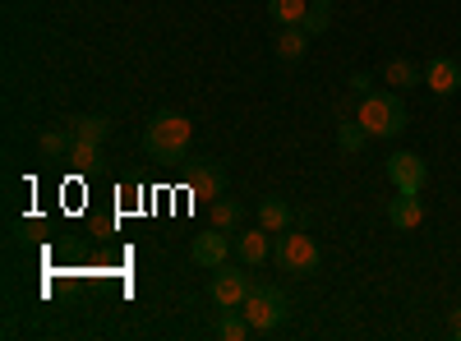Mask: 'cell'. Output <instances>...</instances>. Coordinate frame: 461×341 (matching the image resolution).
I'll use <instances>...</instances> for the list:
<instances>
[{
  "mask_svg": "<svg viewBox=\"0 0 461 341\" xmlns=\"http://www.w3.org/2000/svg\"><path fill=\"white\" fill-rule=\"evenodd\" d=\"M189 139H194V125H189L185 116H176V111H158V116L143 125V153L158 166H176L189 153Z\"/></svg>",
  "mask_w": 461,
  "mask_h": 341,
  "instance_id": "1",
  "label": "cell"
},
{
  "mask_svg": "<svg viewBox=\"0 0 461 341\" xmlns=\"http://www.w3.org/2000/svg\"><path fill=\"white\" fill-rule=\"evenodd\" d=\"M356 121L365 125L369 139H397L406 130V102H402L397 88H374V93L360 97V116Z\"/></svg>",
  "mask_w": 461,
  "mask_h": 341,
  "instance_id": "2",
  "label": "cell"
},
{
  "mask_svg": "<svg viewBox=\"0 0 461 341\" xmlns=\"http://www.w3.org/2000/svg\"><path fill=\"white\" fill-rule=\"evenodd\" d=\"M273 258H277V268L291 273V277H314L323 268V254H319L314 236H304V231H282L277 245H273Z\"/></svg>",
  "mask_w": 461,
  "mask_h": 341,
  "instance_id": "3",
  "label": "cell"
},
{
  "mask_svg": "<svg viewBox=\"0 0 461 341\" xmlns=\"http://www.w3.org/2000/svg\"><path fill=\"white\" fill-rule=\"evenodd\" d=\"M240 310H245V319H249V328H254L258 337L277 332V328L286 323V314H291L286 295H282L277 286H254V291H249V300H245Z\"/></svg>",
  "mask_w": 461,
  "mask_h": 341,
  "instance_id": "4",
  "label": "cell"
},
{
  "mask_svg": "<svg viewBox=\"0 0 461 341\" xmlns=\"http://www.w3.org/2000/svg\"><path fill=\"white\" fill-rule=\"evenodd\" d=\"M249 291H254V282H249V273L245 268H212V282H208V295H212V305L217 310H240L245 300H249Z\"/></svg>",
  "mask_w": 461,
  "mask_h": 341,
  "instance_id": "5",
  "label": "cell"
},
{
  "mask_svg": "<svg viewBox=\"0 0 461 341\" xmlns=\"http://www.w3.org/2000/svg\"><path fill=\"white\" fill-rule=\"evenodd\" d=\"M388 180L402 189V194H420L425 180H429V166H425L420 153H393L388 157Z\"/></svg>",
  "mask_w": 461,
  "mask_h": 341,
  "instance_id": "6",
  "label": "cell"
},
{
  "mask_svg": "<svg viewBox=\"0 0 461 341\" xmlns=\"http://www.w3.org/2000/svg\"><path fill=\"white\" fill-rule=\"evenodd\" d=\"M189 194H194V199H203V203L221 199V194H226V171H221L212 157L194 162V166H189Z\"/></svg>",
  "mask_w": 461,
  "mask_h": 341,
  "instance_id": "7",
  "label": "cell"
},
{
  "mask_svg": "<svg viewBox=\"0 0 461 341\" xmlns=\"http://www.w3.org/2000/svg\"><path fill=\"white\" fill-rule=\"evenodd\" d=\"M230 249H236V245H230L226 240V231H217V226H212V231H203V236H194V245H189V258H194L199 263V268H221V263H226V254Z\"/></svg>",
  "mask_w": 461,
  "mask_h": 341,
  "instance_id": "8",
  "label": "cell"
},
{
  "mask_svg": "<svg viewBox=\"0 0 461 341\" xmlns=\"http://www.w3.org/2000/svg\"><path fill=\"white\" fill-rule=\"evenodd\" d=\"M425 88L438 93V97H452V93L461 88V65H456L452 56H434V60L425 65Z\"/></svg>",
  "mask_w": 461,
  "mask_h": 341,
  "instance_id": "9",
  "label": "cell"
},
{
  "mask_svg": "<svg viewBox=\"0 0 461 341\" xmlns=\"http://www.w3.org/2000/svg\"><path fill=\"white\" fill-rule=\"evenodd\" d=\"M230 245H236V254H240L245 268H258V263H263L267 254H273V231H263V226H254V231H240Z\"/></svg>",
  "mask_w": 461,
  "mask_h": 341,
  "instance_id": "10",
  "label": "cell"
},
{
  "mask_svg": "<svg viewBox=\"0 0 461 341\" xmlns=\"http://www.w3.org/2000/svg\"><path fill=\"white\" fill-rule=\"evenodd\" d=\"M388 221L397 226V231H415V226L425 221V199H420V194H402V189H397V199L388 203Z\"/></svg>",
  "mask_w": 461,
  "mask_h": 341,
  "instance_id": "11",
  "label": "cell"
},
{
  "mask_svg": "<svg viewBox=\"0 0 461 341\" xmlns=\"http://www.w3.org/2000/svg\"><path fill=\"white\" fill-rule=\"evenodd\" d=\"M295 221V212H291V203L286 199H277V194H267L263 203H258V226L263 231H273V236H282L286 226Z\"/></svg>",
  "mask_w": 461,
  "mask_h": 341,
  "instance_id": "12",
  "label": "cell"
},
{
  "mask_svg": "<svg viewBox=\"0 0 461 341\" xmlns=\"http://www.w3.org/2000/svg\"><path fill=\"white\" fill-rule=\"evenodd\" d=\"M420 79H425V69H420L415 60H406V56H397V60H388V65H383V84H388V88H397V93L415 88Z\"/></svg>",
  "mask_w": 461,
  "mask_h": 341,
  "instance_id": "13",
  "label": "cell"
},
{
  "mask_svg": "<svg viewBox=\"0 0 461 341\" xmlns=\"http://www.w3.org/2000/svg\"><path fill=\"white\" fill-rule=\"evenodd\" d=\"M208 221L217 226V231L236 236V231H240V221H245V208H240L236 199H226V194H221V199H212V203H208Z\"/></svg>",
  "mask_w": 461,
  "mask_h": 341,
  "instance_id": "14",
  "label": "cell"
},
{
  "mask_svg": "<svg viewBox=\"0 0 461 341\" xmlns=\"http://www.w3.org/2000/svg\"><path fill=\"white\" fill-rule=\"evenodd\" d=\"M304 51H310V32H304L300 23H291V28H282V32H277V56H282L286 65H295Z\"/></svg>",
  "mask_w": 461,
  "mask_h": 341,
  "instance_id": "15",
  "label": "cell"
},
{
  "mask_svg": "<svg viewBox=\"0 0 461 341\" xmlns=\"http://www.w3.org/2000/svg\"><path fill=\"white\" fill-rule=\"evenodd\" d=\"M65 130H69L74 139H93V143H106V139H111V121H106V116H69Z\"/></svg>",
  "mask_w": 461,
  "mask_h": 341,
  "instance_id": "16",
  "label": "cell"
},
{
  "mask_svg": "<svg viewBox=\"0 0 461 341\" xmlns=\"http://www.w3.org/2000/svg\"><path fill=\"white\" fill-rule=\"evenodd\" d=\"M304 10H310V0H267V14H273L277 28L304 23Z\"/></svg>",
  "mask_w": 461,
  "mask_h": 341,
  "instance_id": "17",
  "label": "cell"
},
{
  "mask_svg": "<svg viewBox=\"0 0 461 341\" xmlns=\"http://www.w3.org/2000/svg\"><path fill=\"white\" fill-rule=\"evenodd\" d=\"M254 328H249V319H245V310H221V319H217V337L221 341H245Z\"/></svg>",
  "mask_w": 461,
  "mask_h": 341,
  "instance_id": "18",
  "label": "cell"
},
{
  "mask_svg": "<svg viewBox=\"0 0 461 341\" xmlns=\"http://www.w3.org/2000/svg\"><path fill=\"white\" fill-rule=\"evenodd\" d=\"M69 143H74L69 130H42V134H37V153L56 162V157H69Z\"/></svg>",
  "mask_w": 461,
  "mask_h": 341,
  "instance_id": "19",
  "label": "cell"
},
{
  "mask_svg": "<svg viewBox=\"0 0 461 341\" xmlns=\"http://www.w3.org/2000/svg\"><path fill=\"white\" fill-rule=\"evenodd\" d=\"M310 37L328 32L332 28V0H310V10H304V23H300Z\"/></svg>",
  "mask_w": 461,
  "mask_h": 341,
  "instance_id": "20",
  "label": "cell"
},
{
  "mask_svg": "<svg viewBox=\"0 0 461 341\" xmlns=\"http://www.w3.org/2000/svg\"><path fill=\"white\" fill-rule=\"evenodd\" d=\"M365 139H369V134H365L360 121H341V125H337V148H341L346 157H356L360 148H365Z\"/></svg>",
  "mask_w": 461,
  "mask_h": 341,
  "instance_id": "21",
  "label": "cell"
},
{
  "mask_svg": "<svg viewBox=\"0 0 461 341\" xmlns=\"http://www.w3.org/2000/svg\"><path fill=\"white\" fill-rule=\"evenodd\" d=\"M97 153H102V143H93V139H74L69 143V162L79 166V171H88L97 162Z\"/></svg>",
  "mask_w": 461,
  "mask_h": 341,
  "instance_id": "22",
  "label": "cell"
},
{
  "mask_svg": "<svg viewBox=\"0 0 461 341\" xmlns=\"http://www.w3.org/2000/svg\"><path fill=\"white\" fill-rule=\"evenodd\" d=\"M351 93H356V97L374 93V79H369V74H351Z\"/></svg>",
  "mask_w": 461,
  "mask_h": 341,
  "instance_id": "23",
  "label": "cell"
},
{
  "mask_svg": "<svg viewBox=\"0 0 461 341\" xmlns=\"http://www.w3.org/2000/svg\"><path fill=\"white\" fill-rule=\"evenodd\" d=\"M452 337L461 341V310H452Z\"/></svg>",
  "mask_w": 461,
  "mask_h": 341,
  "instance_id": "24",
  "label": "cell"
}]
</instances>
